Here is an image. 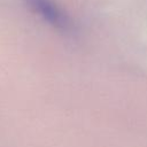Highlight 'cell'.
Masks as SVG:
<instances>
[{
  "label": "cell",
  "mask_w": 147,
  "mask_h": 147,
  "mask_svg": "<svg viewBox=\"0 0 147 147\" xmlns=\"http://www.w3.org/2000/svg\"><path fill=\"white\" fill-rule=\"evenodd\" d=\"M28 6L54 29L63 32L71 30L68 15L52 0H26Z\"/></svg>",
  "instance_id": "cell-1"
}]
</instances>
